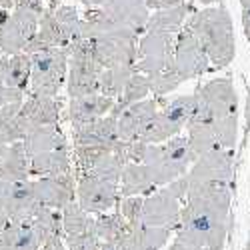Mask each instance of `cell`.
Here are the masks:
<instances>
[{
  "instance_id": "cell-1",
  "label": "cell",
  "mask_w": 250,
  "mask_h": 250,
  "mask_svg": "<svg viewBox=\"0 0 250 250\" xmlns=\"http://www.w3.org/2000/svg\"><path fill=\"white\" fill-rule=\"evenodd\" d=\"M230 204L232 186L188 190L174 230V242L206 250H224L230 230Z\"/></svg>"
},
{
  "instance_id": "cell-2",
  "label": "cell",
  "mask_w": 250,
  "mask_h": 250,
  "mask_svg": "<svg viewBox=\"0 0 250 250\" xmlns=\"http://www.w3.org/2000/svg\"><path fill=\"white\" fill-rule=\"evenodd\" d=\"M192 114L188 122L208 124L220 148L232 150L238 134V94L230 78H212L192 92Z\"/></svg>"
},
{
  "instance_id": "cell-3",
  "label": "cell",
  "mask_w": 250,
  "mask_h": 250,
  "mask_svg": "<svg viewBox=\"0 0 250 250\" xmlns=\"http://www.w3.org/2000/svg\"><path fill=\"white\" fill-rule=\"evenodd\" d=\"M174 44L176 34L160 28H146L138 38L136 72L148 78L156 98H164L182 84L174 70Z\"/></svg>"
},
{
  "instance_id": "cell-4",
  "label": "cell",
  "mask_w": 250,
  "mask_h": 250,
  "mask_svg": "<svg viewBox=\"0 0 250 250\" xmlns=\"http://www.w3.org/2000/svg\"><path fill=\"white\" fill-rule=\"evenodd\" d=\"M186 26L198 38L200 46L204 48L212 70H220L232 64L236 56V38L232 16L224 4L220 6H204L196 10Z\"/></svg>"
},
{
  "instance_id": "cell-5",
  "label": "cell",
  "mask_w": 250,
  "mask_h": 250,
  "mask_svg": "<svg viewBox=\"0 0 250 250\" xmlns=\"http://www.w3.org/2000/svg\"><path fill=\"white\" fill-rule=\"evenodd\" d=\"M22 144L30 160V174L44 178L74 172L72 152L68 148V140L62 132L60 124L28 128Z\"/></svg>"
},
{
  "instance_id": "cell-6",
  "label": "cell",
  "mask_w": 250,
  "mask_h": 250,
  "mask_svg": "<svg viewBox=\"0 0 250 250\" xmlns=\"http://www.w3.org/2000/svg\"><path fill=\"white\" fill-rule=\"evenodd\" d=\"M150 10L146 0H100L92 8H84V38H96L108 32L128 30L142 36Z\"/></svg>"
},
{
  "instance_id": "cell-7",
  "label": "cell",
  "mask_w": 250,
  "mask_h": 250,
  "mask_svg": "<svg viewBox=\"0 0 250 250\" xmlns=\"http://www.w3.org/2000/svg\"><path fill=\"white\" fill-rule=\"evenodd\" d=\"M192 162L194 156L188 146V138L180 134L162 144H148L140 164L144 166L154 188H160L186 176Z\"/></svg>"
},
{
  "instance_id": "cell-8",
  "label": "cell",
  "mask_w": 250,
  "mask_h": 250,
  "mask_svg": "<svg viewBox=\"0 0 250 250\" xmlns=\"http://www.w3.org/2000/svg\"><path fill=\"white\" fill-rule=\"evenodd\" d=\"M46 10L42 0H22L12 12L0 10V52L12 56L24 52L38 32L40 16Z\"/></svg>"
},
{
  "instance_id": "cell-9",
  "label": "cell",
  "mask_w": 250,
  "mask_h": 250,
  "mask_svg": "<svg viewBox=\"0 0 250 250\" xmlns=\"http://www.w3.org/2000/svg\"><path fill=\"white\" fill-rule=\"evenodd\" d=\"M68 48H48L30 54V86L28 94L58 98L68 76Z\"/></svg>"
},
{
  "instance_id": "cell-10",
  "label": "cell",
  "mask_w": 250,
  "mask_h": 250,
  "mask_svg": "<svg viewBox=\"0 0 250 250\" xmlns=\"http://www.w3.org/2000/svg\"><path fill=\"white\" fill-rule=\"evenodd\" d=\"M186 192H188V182H186V176H182L170 184L160 186L152 194L144 196L140 222L146 226L174 228L176 230Z\"/></svg>"
},
{
  "instance_id": "cell-11",
  "label": "cell",
  "mask_w": 250,
  "mask_h": 250,
  "mask_svg": "<svg viewBox=\"0 0 250 250\" xmlns=\"http://www.w3.org/2000/svg\"><path fill=\"white\" fill-rule=\"evenodd\" d=\"M68 76H66V92L68 98H80L96 94L100 90V74L102 66L98 64L92 42L88 38H80L68 46Z\"/></svg>"
},
{
  "instance_id": "cell-12",
  "label": "cell",
  "mask_w": 250,
  "mask_h": 250,
  "mask_svg": "<svg viewBox=\"0 0 250 250\" xmlns=\"http://www.w3.org/2000/svg\"><path fill=\"white\" fill-rule=\"evenodd\" d=\"M192 94H182L172 100H164L156 116L152 118L150 126L140 136V142L144 144H162L174 136H180V132L186 128V124L192 114Z\"/></svg>"
},
{
  "instance_id": "cell-13",
  "label": "cell",
  "mask_w": 250,
  "mask_h": 250,
  "mask_svg": "<svg viewBox=\"0 0 250 250\" xmlns=\"http://www.w3.org/2000/svg\"><path fill=\"white\" fill-rule=\"evenodd\" d=\"M188 190L208 186H232V150L216 148L202 154L186 172Z\"/></svg>"
},
{
  "instance_id": "cell-14",
  "label": "cell",
  "mask_w": 250,
  "mask_h": 250,
  "mask_svg": "<svg viewBox=\"0 0 250 250\" xmlns=\"http://www.w3.org/2000/svg\"><path fill=\"white\" fill-rule=\"evenodd\" d=\"M76 202L88 214H106L120 202V184L96 176H76Z\"/></svg>"
},
{
  "instance_id": "cell-15",
  "label": "cell",
  "mask_w": 250,
  "mask_h": 250,
  "mask_svg": "<svg viewBox=\"0 0 250 250\" xmlns=\"http://www.w3.org/2000/svg\"><path fill=\"white\" fill-rule=\"evenodd\" d=\"M174 70L180 82L194 80L204 76L206 72H212L210 60H208L204 48L200 46L198 38L192 34L188 26H182V30L176 34L174 44Z\"/></svg>"
},
{
  "instance_id": "cell-16",
  "label": "cell",
  "mask_w": 250,
  "mask_h": 250,
  "mask_svg": "<svg viewBox=\"0 0 250 250\" xmlns=\"http://www.w3.org/2000/svg\"><path fill=\"white\" fill-rule=\"evenodd\" d=\"M0 208L4 210L8 222L30 220L40 208L32 180L26 182H6L0 180Z\"/></svg>"
},
{
  "instance_id": "cell-17",
  "label": "cell",
  "mask_w": 250,
  "mask_h": 250,
  "mask_svg": "<svg viewBox=\"0 0 250 250\" xmlns=\"http://www.w3.org/2000/svg\"><path fill=\"white\" fill-rule=\"evenodd\" d=\"M164 102V98H144L136 104H132L130 108L124 110L118 118H116V134H118V140L122 142H134V140H140V136L144 134L150 126L152 118L156 116L160 104Z\"/></svg>"
},
{
  "instance_id": "cell-18",
  "label": "cell",
  "mask_w": 250,
  "mask_h": 250,
  "mask_svg": "<svg viewBox=\"0 0 250 250\" xmlns=\"http://www.w3.org/2000/svg\"><path fill=\"white\" fill-rule=\"evenodd\" d=\"M34 194L40 206L52 208V210H62L70 202L76 200V176L74 172L62 174V176H44L32 180Z\"/></svg>"
},
{
  "instance_id": "cell-19",
  "label": "cell",
  "mask_w": 250,
  "mask_h": 250,
  "mask_svg": "<svg viewBox=\"0 0 250 250\" xmlns=\"http://www.w3.org/2000/svg\"><path fill=\"white\" fill-rule=\"evenodd\" d=\"M72 142L74 146H86V148H112L118 142L116 118L108 114L88 124L72 126Z\"/></svg>"
},
{
  "instance_id": "cell-20",
  "label": "cell",
  "mask_w": 250,
  "mask_h": 250,
  "mask_svg": "<svg viewBox=\"0 0 250 250\" xmlns=\"http://www.w3.org/2000/svg\"><path fill=\"white\" fill-rule=\"evenodd\" d=\"M60 98H48L38 94L24 96L22 106H20V118H22L24 130L32 126H56V124H60Z\"/></svg>"
},
{
  "instance_id": "cell-21",
  "label": "cell",
  "mask_w": 250,
  "mask_h": 250,
  "mask_svg": "<svg viewBox=\"0 0 250 250\" xmlns=\"http://www.w3.org/2000/svg\"><path fill=\"white\" fill-rule=\"evenodd\" d=\"M114 108V98H108L100 92L72 98L68 102V120L70 126H78V124H88L92 120L108 116Z\"/></svg>"
},
{
  "instance_id": "cell-22",
  "label": "cell",
  "mask_w": 250,
  "mask_h": 250,
  "mask_svg": "<svg viewBox=\"0 0 250 250\" xmlns=\"http://www.w3.org/2000/svg\"><path fill=\"white\" fill-rule=\"evenodd\" d=\"M42 248V234L32 220L8 222L0 232V250H40Z\"/></svg>"
},
{
  "instance_id": "cell-23",
  "label": "cell",
  "mask_w": 250,
  "mask_h": 250,
  "mask_svg": "<svg viewBox=\"0 0 250 250\" xmlns=\"http://www.w3.org/2000/svg\"><path fill=\"white\" fill-rule=\"evenodd\" d=\"M96 234L102 244H110L118 250H126L130 240V224L124 220V216L114 210L106 214L96 216Z\"/></svg>"
},
{
  "instance_id": "cell-24",
  "label": "cell",
  "mask_w": 250,
  "mask_h": 250,
  "mask_svg": "<svg viewBox=\"0 0 250 250\" xmlns=\"http://www.w3.org/2000/svg\"><path fill=\"white\" fill-rule=\"evenodd\" d=\"M0 78L6 86L18 92H28L30 86V54L20 52L0 58Z\"/></svg>"
},
{
  "instance_id": "cell-25",
  "label": "cell",
  "mask_w": 250,
  "mask_h": 250,
  "mask_svg": "<svg viewBox=\"0 0 250 250\" xmlns=\"http://www.w3.org/2000/svg\"><path fill=\"white\" fill-rule=\"evenodd\" d=\"M30 160L22 142H14L0 158V180L6 182H26L30 178Z\"/></svg>"
},
{
  "instance_id": "cell-26",
  "label": "cell",
  "mask_w": 250,
  "mask_h": 250,
  "mask_svg": "<svg viewBox=\"0 0 250 250\" xmlns=\"http://www.w3.org/2000/svg\"><path fill=\"white\" fill-rule=\"evenodd\" d=\"M62 214V232H64V240H74L88 234H96V218L82 210L78 202H70L66 208L60 210Z\"/></svg>"
},
{
  "instance_id": "cell-27",
  "label": "cell",
  "mask_w": 250,
  "mask_h": 250,
  "mask_svg": "<svg viewBox=\"0 0 250 250\" xmlns=\"http://www.w3.org/2000/svg\"><path fill=\"white\" fill-rule=\"evenodd\" d=\"M172 234H174V228H156V226H146L138 222L130 226L128 246H136L140 250H162L168 244Z\"/></svg>"
},
{
  "instance_id": "cell-28",
  "label": "cell",
  "mask_w": 250,
  "mask_h": 250,
  "mask_svg": "<svg viewBox=\"0 0 250 250\" xmlns=\"http://www.w3.org/2000/svg\"><path fill=\"white\" fill-rule=\"evenodd\" d=\"M194 12H196L194 4H180V6H174V8L154 10L148 16L146 28H160V30H168V32L178 34L182 30V26L186 24V20H188Z\"/></svg>"
},
{
  "instance_id": "cell-29",
  "label": "cell",
  "mask_w": 250,
  "mask_h": 250,
  "mask_svg": "<svg viewBox=\"0 0 250 250\" xmlns=\"http://www.w3.org/2000/svg\"><path fill=\"white\" fill-rule=\"evenodd\" d=\"M156 188L150 182L146 170L142 164H126L120 176V198H128V196H148Z\"/></svg>"
},
{
  "instance_id": "cell-30",
  "label": "cell",
  "mask_w": 250,
  "mask_h": 250,
  "mask_svg": "<svg viewBox=\"0 0 250 250\" xmlns=\"http://www.w3.org/2000/svg\"><path fill=\"white\" fill-rule=\"evenodd\" d=\"M148 94H150V82H148V78L144 76V74H140V72H134V74L128 78L126 84H124L120 96L114 100V108H112L110 116L118 118L126 108H130L132 104L144 100Z\"/></svg>"
},
{
  "instance_id": "cell-31",
  "label": "cell",
  "mask_w": 250,
  "mask_h": 250,
  "mask_svg": "<svg viewBox=\"0 0 250 250\" xmlns=\"http://www.w3.org/2000/svg\"><path fill=\"white\" fill-rule=\"evenodd\" d=\"M20 106H22V102L6 104V106L0 108V140L6 146L24 140L26 130H24L22 118H20Z\"/></svg>"
},
{
  "instance_id": "cell-32",
  "label": "cell",
  "mask_w": 250,
  "mask_h": 250,
  "mask_svg": "<svg viewBox=\"0 0 250 250\" xmlns=\"http://www.w3.org/2000/svg\"><path fill=\"white\" fill-rule=\"evenodd\" d=\"M186 138H188V146H190V152H192L194 160L200 158L206 152L220 148L214 130L208 126V124H202V122H188L186 124Z\"/></svg>"
},
{
  "instance_id": "cell-33",
  "label": "cell",
  "mask_w": 250,
  "mask_h": 250,
  "mask_svg": "<svg viewBox=\"0 0 250 250\" xmlns=\"http://www.w3.org/2000/svg\"><path fill=\"white\" fill-rule=\"evenodd\" d=\"M142 196H128V198H120L118 202V212L124 216L130 226L140 222V214H142Z\"/></svg>"
},
{
  "instance_id": "cell-34",
  "label": "cell",
  "mask_w": 250,
  "mask_h": 250,
  "mask_svg": "<svg viewBox=\"0 0 250 250\" xmlns=\"http://www.w3.org/2000/svg\"><path fill=\"white\" fill-rule=\"evenodd\" d=\"M180 4H204V6L216 4V6H220L222 0H146L148 10H164V8H174Z\"/></svg>"
},
{
  "instance_id": "cell-35",
  "label": "cell",
  "mask_w": 250,
  "mask_h": 250,
  "mask_svg": "<svg viewBox=\"0 0 250 250\" xmlns=\"http://www.w3.org/2000/svg\"><path fill=\"white\" fill-rule=\"evenodd\" d=\"M24 92H18V90H12L10 86H6L2 78H0V108L6 106V104H14V102H22L24 100Z\"/></svg>"
},
{
  "instance_id": "cell-36",
  "label": "cell",
  "mask_w": 250,
  "mask_h": 250,
  "mask_svg": "<svg viewBox=\"0 0 250 250\" xmlns=\"http://www.w3.org/2000/svg\"><path fill=\"white\" fill-rule=\"evenodd\" d=\"M40 250H68V246L64 242V234H56V236L46 238Z\"/></svg>"
},
{
  "instance_id": "cell-37",
  "label": "cell",
  "mask_w": 250,
  "mask_h": 250,
  "mask_svg": "<svg viewBox=\"0 0 250 250\" xmlns=\"http://www.w3.org/2000/svg\"><path fill=\"white\" fill-rule=\"evenodd\" d=\"M240 8H242V28L244 36L250 44V0H240Z\"/></svg>"
},
{
  "instance_id": "cell-38",
  "label": "cell",
  "mask_w": 250,
  "mask_h": 250,
  "mask_svg": "<svg viewBox=\"0 0 250 250\" xmlns=\"http://www.w3.org/2000/svg\"><path fill=\"white\" fill-rule=\"evenodd\" d=\"M22 0H0V10H6V12H12Z\"/></svg>"
},
{
  "instance_id": "cell-39",
  "label": "cell",
  "mask_w": 250,
  "mask_h": 250,
  "mask_svg": "<svg viewBox=\"0 0 250 250\" xmlns=\"http://www.w3.org/2000/svg\"><path fill=\"white\" fill-rule=\"evenodd\" d=\"M166 250H206V248H194V246H186V244H180V242H172Z\"/></svg>"
},
{
  "instance_id": "cell-40",
  "label": "cell",
  "mask_w": 250,
  "mask_h": 250,
  "mask_svg": "<svg viewBox=\"0 0 250 250\" xmlns=\"http://www.w3.org/2000/svg\"><path fill=\"white\" fill-rule=\"evenodd\" d=\"M6 226H8V218H6V214H4L2 208H0V232H2Z\"/></svg>"
},
{
  "instance_id": "cell-41",
  "label": "cell",
  "mask_w": 250,
  "mask_h": 250,
  "mask_svg": "<svg viewBox=\"0 0 250 250\" xmlns=\"http://www.w3.org/2000/svg\"><path fill=\"white\" fill-rule=\"evenodd\" d=\"M58 6H62V0H46V8L48 10H56Z\"/></svg>"
},
{
  "instance_id": "cell-42",
  "label": "cell",
  "mask_w": 250,
  "mask_h": 250,
  "mask_svg": "<svg viewBox=\"0 0 250 250\" xmlns=\"http://www.w3.org/2000/svg\"><path fill=\"white\" fill-rule=\"evenodd\" d=\"M6 148H8V146H6V144H4L2 140H0V158H2V156H4V152H6Z\"/></svg>"
},
{
  "instance_id": "cell-43",
  "label": "cell",
  "mask_w": 250,
  "mask_h": 250,
  "mask_svg": "<svg viewBox=\"0 0 250 250\" xmlns=\"http://www.w3.org/2000/svg\"><path fill=\"white\" fill-rule=\"evenodd\" d=\"M100 250H118V248H114V246H110V244H102V242H100Z\"/></svg>"
},
{
  "instance_id": "cell-44",
  "label": "cell",
  "mask_w": 250,
  "mask_h": 250,
  "mask_svg": "<svg viewBox=\"0 0 250 250\" xmlns=\"http://www.w3.org/2000/svg\"><path fill=\"white\" fill-rule=\"evenodd\" d=\"M246 250H250V236H248V246H246Z\"/></svg>"
}]
</instances>
